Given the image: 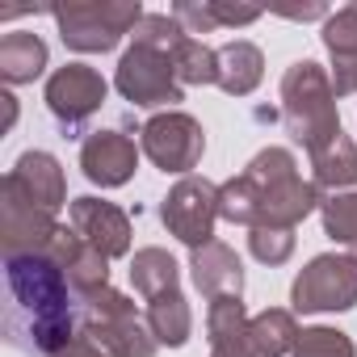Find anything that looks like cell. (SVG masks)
<instances>
[{"instance_id": "8", "label": "cell", "mask_w": 357, "mask_h": 357, "mask_svg": "<svg viewBox=\"0 0 357 357\" xmlns=\"http://www.w3.org/2000/svg\"><path fill=\"white\" fill-rule=\"evenodd\" d=\"M160 219H164L168 236L190 244L194 252L206 248L215 240V223H219V185H211L206 176H181L168 190V198L160 202Z\"/></svg>"}, {"instance_id": "16", "label": "cell", "mask_w": 357, "mask_h": 357, "mask_svg": "<svg viewBox=\"0 0 357 357\" xmlns=\"http://www.w3.org/2000/svg\"><path fill=\"white\" fill-rule=\"evenodd\" d=\"M190 273H194V286L206 298H240V290H244V265L219 240H211L206 248H198L190 257Z\"/></svg>"}, {"instance_id": "23", "label": "cell", "mask_w": 357, "mask_h": 357, "mask_svg": "<svg viewBox=\"0 0 357 357\" xmlns=\"http://www.w3.org/2000/svg\"><path fill=\"white\" fill-rule=\"evenodd\" d=\"M176 278H181V269H176V261L164 252V248H139L135 261H130V282L135 290L151 303L155 294H168L176 290Z\"/></svg>"}, {"instance_id": "4", "label": "cell", "mask_w": 357, "mask_h": 357, "mask_svg": "<svg viewBox=\"0 0 357 357\" xmlns=\"http://www.w3.org/2000/svg\"><path fill=\"white\" fill-rule=\"evenodd\" d=\"M80 324H84V336L101 344L109 357H155L160 349L151 328L139 319L135 303L114 286L80 298Z\"/></svg>"}, {"instance_id": "24", "label": "cell", "mask_w": 357, "mask_h": 357, "mask_svg": "<svg viewBox=\"0 0 357 357\" xmlns=\"http://www.w3.org/2000/svg\"><path fill=\"white\" fill-rule=\"evenodd\" d=\"M172 68H176V80L181 84H219V51H211L202 38H181L172 51H168Z\"/></svg>"}, {"instance_id": "7", "label": "cell", "mask_w": 357, "mask_h": 357, "mask_svg": "<svg viewBox=\"0 0 357 357\" xmlns=\"http://www.w3.org/2000/svg\"><path fill=\"white\" fill-rule=\"evenodd\" d=\"M290 307L303 315L319 311H349L357 307V261L349 252H324L311 257L307 269L290 286Z\"/></svg>"}, {"instance_id": "26", "label": "cell", "mask_w": 357, "mask_h": 357, "mask_svg": "<svg viewBox=\"0 0 357 357\" xmlns=\"http://www.w3.org/2000/svg\"><path fill=\"white\" fill-rule=\"evenodd\" d=\"M294 357H357L349 332L340 328H303L298 332V344H294Z\"/></svg>"}, {"instance_id": "32", "label": "cell", "mask_w": 357, "mask_h": 357, "mask_svg": "<svg viewBox=\"0 0 357 357\" xmlns=\"http://www.w3.org/2000/svg\"><path fill=\"white\" fill-rule=\"evenodd\" d=\"M332 93H336V97L357 93V55H340V59H332Z\"/></svg>"}, {"instance_id": "3", "label": "cell", "mask_w": 357, "mask_h": 357, "mask_svg": "<svg viewBox=\"0 0 357 357\" xmlns=\"http://www.w3.org/2000/svg\"><path fill=\"white\" fill-rule=\"evenodd\" d=\"M282 122H286V135L298 147H307V155L324 151L340 135L332 76L315 59H298L286 68V76H282Z\"/></svg>"}, {"instance_id": "10", "label": "cell", "mask_w": 357, "mask_h": 357, "mask_svg": "<svg viewBox=\"0 0 357 357\" xmlns=\"http://www.w3.org/2000/svg\"><path fill=\"white\" fill-rule=\"evenodd\" d=\"M63 223H55L51 211L34 206L17 185H0V244H5V257H22V252H47L51 240L59 236Z\"/></svg>"}, {"instance_id": "27", "label": "cell", "mask_w": 357, "mask_h": 357, "mask_svg": "<svg viewBox=\"0 0 357 357\" xmlns=\"http://www.w3.org/2000/svg\"><path fill=\"white\" fill-rule=\"evenodd\" d=\"M185 38V30L176 26V17L172 13H147L139 26H135V47H151V51H172L176 43Z\"/></svg>"}, {"instance_id": "34", "label": "cell", "mask_w": 357, "mask_h": 357, "mask_svg": "<svg viewBox=\"0 0 357 357\" xmlns=\"http://www.w3.org/2000/svg\"><path fill=\"white\" fill-rule=\"evenodd\" d=\"M282 17H290V22H311V17H324V22H328L332 13H328L324 5H307V9H282Z\"/></svg>"}, {"instance_id": "33", "label": "cell", "mask_w": 357, "mask_h": 357, "mask_svg": "<svg viewBox=\"0 0 357 357\" xmlns=\"http://www.w3.org/2000/svg\"><path fill=\"white\" fill-rule=\"evenodd\" d=\"M51 357H109V353H105L101 344H93L89 336H76L72 344H63V349H59V353H51Z\"/></svg>"}, {"instance_id": "35", "label": "cell", "mask_w": 357, "mask_h": 357, "mask_svg": "<svg viewBox=\"0 0 357 357\" xmlns=\"http://www.w3.org/2000/svg\"><path fill=\"white\" fill-rule=\"evenodd\" d=\"M0 109H5L0 130H13V122H17V97H13V93H0Z\"/></svg>"}, {"instance_id": "20", "label": "cell", "mask_w": 357, "mask_h": 357, "mask_svg": "<svg viewBox=\"0 0 357 357\" xmlns=\"http://www.w3.org/2000/svg\"><path fill=\"white\" fill-rule=\"evenodd\" d=\"M265 76V55L252 43H227L219 47V89L227 97H248Z\"/></svg>"}, {"instance_id": "25", "label": "cell", "mask_w": 357, "mask_h": 357, "mask_svg": "<svg viewBox=\"0 0 357 357\" xmlns=\"http://www.w3.org/2000/svg\"><path fill=\"white\" fill-rule=\"evenodd\" d=\"M319 219H324V236H332L357 261V190L328 194L324 206H319Z\"/></svg>"}, {"instance_id": "22", "label": "cell", "mask_w": 357, "mask_h": 357, "mask_svg": "<svg viewBox=\"0 0 357 357\" xmlns=\"http://www.w3.org/2000/svg\"><path fill=\"white\" fill-rule=\"evenodd\" d=\"M248 336H252L257 357H286L298 344V324H294L290 311L269 307V311H261V315L248 319Z\"/></svg>"}, {"instance_id": "2", "label": "cell", "mask_w": 357, "mask_h": 357, "mask_svg": "<svg viewBox=\"0 0 357 357\" xmlns=\"http://www.w3.org/2000/svg\"><path fill=\"white\" fill-rule=\"evenodd\" d=\"M315 206H324L315 181H303L298 160L286 147H265L252 164L219 185V219L240 227H282L294 231Z\"/></svg>"}, {"instance_id": "9", "label": "cell", "mask_w": 357, "mask_h": 357, "mask_svg": "<svg viewBox=\"0 0 357 357\" xmlns=\"http://www.w3.org/2000/svg\"><path fill=\"white\" fill-rule=\"evenodd\" d=\"M114 89L151 109V105H176L181 101V80H176V68L164 51H151V47H130L122 59H118V72H114Z\"/></svg>"}, {"instance_id": "15", "label": "cell", "mask_w": 357, "mask_h": 357, "mask_svg": "<svg viewBox=\"0 0 357 357\" xmlns=\"http://www.w3.org/2000/svg\"><path fill=\"white\" fill-rule=\"evenodd\" d=\"M9 185H17L34 206H43V211H59L63 202H68V181H63V168H59V160L51 155V151H26V155H17V164L9 168V176H5Z\"/></svg>"}, {"instance_id": "21", "label": "cell", "mask_w": 357, "mask_h": 357, "mask_svg": "<svg viewBox=\"0 0 357 357\" xmlns=\"http://www.w3.org/2000/svg\"><path fill=\"white\" fill-rule=\"evenodd\" d=\"M147 328L160 344L168 349H181L194 332V315H190V303L181 290H168V294H155L147 303Z\"/></svg>"}, {"instance_id": "31", "label": "cell", "mask_w": 357, "mask_h": 357, "mask_svg": "<svg viewBox=\"0 0 357 357\" xmlns=\"http://www.w3.org/2000/svg\"><path fill=\"white\" fill-rule=\"evenodd\" d=\"M211 9H215V22L219 26H252L261 17L257 5H231V0H211Z\"/></svg>"}, {"instance_id": "18", "label": "cell", "mask_w": 357, "mask_h": 357, "mask_svg": "<svg viewBox=\"0 0 357 357\" xmlns=\"http://www.w3.org/2000/svg\"><path fill=\"white\" fill-rule=\"evenodd\" d=\"M311 181H315V190H328V194L357 190V147L344 130L324 151L311 155Z\"/></svg>"}, {"instance_id": "12", "label": "cell", "mask_w": 357, "mask_h": 357, "mask_svg": "<svg viewBox=\"0 0 357 357\" xmlns=\"http://www.w3.org/2000/svg\"><path fill=\"white\" fill-rule=\"evenodd\" d=\"M80 168H84V176L93 185L118 190V185L130 181L135 168H139V147L122 130H93L80 143Z\"/></svg>"}, {"instance_id": "30", "label": "cell", "mask_w": 357, "mask_h": 357, "mask_svg": "<svg viewBox=\"0 0 357 357\" xmlns=\"http://www.w3.org/2000/svg\"><path fill=\"white\" fill-rule=\"evenodd\" d=\"M172 17H176V26H181L190 38H194V34H215V30H219V22H215V9H211V0H206V5H194V0H181V5H172Z\"/></svg>"}, {"instance_id": "6", "label": "cell", "mask_w": 357, "mask_h": 357, "mask_svg": "<svg viewBox=\"0 0 357 357\" xmlns=\"http://www.w3.org/2000/svg\"><path fill=\"white\" fill-rule=\"evenodd\" d=\"M139 147L160 172L194 176V168L202 164V151H206V130H202L198 118H190L181 109H164V114L143 122Z\"/></svg>"}, {"instance_id": "29", "label": "cell", "mask_w": 357, "mask_h": 357, "mask_svg": "<svg viewBox=\"0 0 357 357\" xmlns=\"http://www.w3.org/2000/svg\"><path fill=\"white\" fill-rule=\"evenodd\" d=\"M324 47L332 51V59H340V55H357V5L336 9V13L324 22Z\"/></svg>"}, {"instance_id": "28", "label": "cell", "mask_w": 357, "mask_h": 357, "mask_svg": "<svg viewBox=\"0 0 357 357\" xmlns=\"http://www.w3.org/2000/svg\"><path fill=\"white\" fill-rule=\"evenodd\" d=\"M248 248L261 265H286L290 252H294V231H282V227H252L248 231Z\"/></svg>"}, {"instance_id": "5", "label": "cell", "mask_w": 357, "mask_h": 357, "mask_svg": "<svg viewBox=\"0 0 357 357\" xmlns=\"http://www.w3.org/2000/svg\"><path fill=\"white\" fill-rule=\"evenodd\" d=\"M143 17L147 13L139 9V0H89V5L55 9L59 38L72 51H84V55L114 51L122 43V34H135V26Z\"/></svg>"}, {"instance_id": "11", "label": "cell", "mask_w": 357, "mask_h": 357, "mask_svg": "<svg viewBox=\"0 0 357 357\" xmlns=\"http://www.w3.org/2000/svg\"><path fill=\"white\" fill-rule=\"evenodd\" d=\"M105 93H109V84L101 80V72L97 68H89V63H63L51 80H47V105H51V114L63 122V126H84L101 105H105Z\"/></svg>"}, {"instance_id": "19", "label": "cell", "mask_w": 357, "mask_h": 357, "mask_svg": "<svg viewBox=\"0 0 357 357\" xmlns=\"http://www.w3.org/2000/svg\"><path fill=\"white\" fill-rule=\"evenodd\" d=\"M47 72V43L38 34H5L0 38V80L5 84H34Z\"/></svg>"}, {"instance_id": "13", "label": "cell", "mask_w": 357, "mask_h": 357, "mask_svg": "<svg viewBox=\"0 0 357 357\" xmlns=\"http://www.w3.org/2000/svg\"><path fill=\"white\" fill-rule=\"evenodd\" d=\"M72 227H76V236H80L89 248H97L105 261L130 252V219H126V211L114 206V202L76 198V202H72Z\"/></svg>"}, {"instance_id": "17", "label": "cell", "mask_w": 357, "mask_h": 357, "mask_svg": "<svg viewBox=\"0 0 357 357\" xmlns=\"http://www.w3.org/2000/svg\"><path fill=\"white\" fill-rule=\"evenodd\" d=\"M206 336H211V357H257L248 336V311L240 298H211Z\"/></svg>"}, {"instance_id": "1", "label": "cell", "mask_w": 357, "mask_h": 357, "mask_svg": "<svg viewBox=\"0 0 357 357\" xmlns=\"http://www.w3.org/2000/svg\"><path fill=\"white\" fill-rule=\"evenodd\" d=\"M80 298L68 273L38 252L5 257V340L22 353H59L76 340Z\"/></svg>"}, {"instance_id": "14", "label": "cell", "mask_w": 357, "mask_h": 357, "mask_svg": "<svg viewBox=\"0 0 357 357\" xmlns=\"http://www.w3.org/2000/svg\"><path fill=\"white\" fill-rule=\"evenodd\" d=\"M43 257H51V261L68 273L76 298H89V294H97V290L109 286V261H105L97 248H89V244L76 236V227H59V236L51 240V248H47Z\"/></svg>"}]
</instances>
